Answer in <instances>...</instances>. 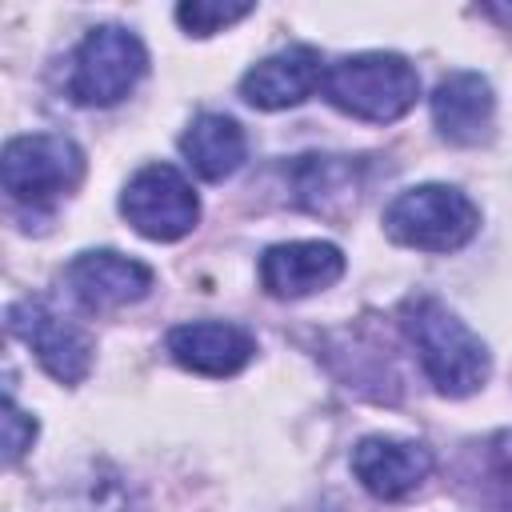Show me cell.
Wrapping results in <instances>:
<instances>
[{
  "mask_svg": "<svg viewBox=\"0 0 512 512\" xmlns=\"http://www.w3.org/2000/svg\"><path fill=\"white\" fill-rule=\"evenodd\" d=\"M432 120L448 144L476 148L492 140L496 96L480 72H448L432 92Z\"/></svg>",
  "mask_w": 512,
  "mask_h": 512,
  "instance_id": "12",
  "label": "cell"
},
{
  "mask_svg": "<svg viewBox=\"0 0 512 512\" xmlns=\"http://www.w3.org/2000/svg\"><path fill=\"white\" fill-rule=\"evenodd\" d=\"M244 16H252V4H232V0H192V4L176 8L180 28L192 36H212V32H220Z\"/></svg>",
  "mask_w": 512,
  "mask_h": 512,
  "instance_id": "16",
  "label": "cell"
},
{
  "mask_svg": "<svg viewBox=\"0 0 512 512\" xmlns=\"http://www.w3.org/2000/svg\"><path fill=\"white\" fill-rule=\"evenodd\" d=\"M344 276V252L328 240H292L272 244L260 256V284L276 300H300L320 288H332Z\"/></svg>",
  "mask_w": 512,
  "mask_h": 512,
  "instance_id": "9",
  "label": "cell"
},
{
  "mask_svg": "<svg viewBox=\"0 0 512 512\" xmlns=\"http://www.w3.org/2000/svg\"><path fill=\"white\" fill-rule=\"evenodd\" d=\"M320 88H324V100L344 116H356L368 124H392L416 104L420 76L396 52H356L328 64Z\"/></svg>",
  "mask_w": 512,
  "mask_h": 512,
  "instance_id": "2",
  "label": "cell"
},
{
  "mask_svg": "<svg viewBox=\"0 0 512 512\" xmlns=\"http://www.w3.org/2000/svg\"><path fill=\"white\" fill-rule=\"evenodd\" d=\"M144 72H148V52L140 36L120 24H100L80 40L72 56L68 96L84 108H108L124 100Z\"/></svg>",
  "mask_w": 512,
  "mask_h": 512,
  "instance_id": "4",
  "label": "cell"
},
{
  "mask_svg": "<svg viewBox=\"0 0 512 512\" xmlns=\"http://www.w3.org/2000/svg\"><path fill=\"white\" fill-rule=\"evenodd\" d=\"M164 344L180 368L200 372V376H236L256 352V340L244 328L224 324V320L176 324Z\"/></svg>",
  "mask_w": 512,
  "mask_h": 512,
  "instance_id": "13",
  "label": "cell"
},
{
  "mask_svg": "<svg viewBox=\"0 0 512 512\" xmlns=\"http://www.w3.org/2000/svg\"><path fill=\"white\" fill-rule=\"evenodd\" d=\"M400 328L412 340L424 376L444 396H472L488 380V348L484 340L436 296L416 292L400 304Z\"/></svg>",
  "mask_w": 512,
  "mask_h": 512,
  "instance_id": "1",
  "label": "cell"
},
{
  "mask_svg": "<svg viewBox=\"0 0 512 512\" xmlns=\"http://www.w3.org/2000/svg\"><path fill=\"white\" fill-rule=\"evenodd\" d=\"M288 180L292 200L324 220H344L360 200V160L352 156H296Z\"/></svg>",
  "mask_w": 512,
  "mask_h": 512,
  "instance_id": "14",
  "label": "cell"
},
{
  "mask_svg": "<svg viewBox=\"0 0 512 512\" xmlns=\"http://www.w3.org/2000/svg\"><path fill=\"white\" fill-rule=\"evenodd\" d=\"M64 280H68L72 296L80 300V308L112 312V308H124V304H136L140 296H148L152 268L124 252L100 248V252H80L64 268Z\"/></svg>",
  "mask_w": 512,
  "mask_h": 512,
  "instance_id": "8",
  "label": "cell"
},
{
  "mask_svg": "<svg viewBox=\"0 0 512 512\" xmlns=\"http://www.w3.org/2000/svg\"><path fill=\"white\" fill-rule=\"evenodd\" d=\"M120 212L140 236L172 244V240H180L196 228L200 200H196L192 184L172 164H148L124 184Z\"/></svg>",
  "mask_w": 512,
  "mask_h": 512,
  "instance_id": "6",
  "label": "cell"
},
{
  "mask_svg": "<svg viewBox=\"0 0 512 512\" xmlns=\"http://www.w3.org/2000/svg\"><path fill=\"white\" fill-rule=\"evenodd\" d=\"M0 180L16 204L44 208L56 196H68L84 180V152L60 132L12 136L4 144Z\"/></svg>",
  "mask_w": 512,
  "mask_h": 512,
  "instance_id": "5",
  "label": "cell"
},
{
  "mask_svg": "<svg viewBox=\"0 0 512 512\" xmlns=\"http://www.w3.org/2000/svg\"><path fill=\"white\" fill-rule=\"evenodd\" d=\"M36 440V420L24 416L12 400H4V464H16Z\"/></svg>",
  "mask_w": 512,
  "mask_h": 512,
  "instance_id": "17",
  "label": "cell"
},
{
  "mask_svg": "<svg viewBox=\"0 0 512 512\" xmlns=\"http://www.w3.org/2000/svg\"><path fill=\"white\" fill-rule=\"evenodd\" d=\"M324 84V60L312 44H292L260 64H252L240 80V96L252 104V108H264V112H280V108H292L300 100H308L316 88Z\"/></svg>",
  "mask_w": 512,
  "mask_h": 512,
  "instance_id": "11",
  "label": "cell"
},
{
  "mask_svg": "<svg viewBox=\"0 0 512 512\" xmlns=\"http://www.w3.org/2000/svg\"><path fill=\"white\" fill-rule=\"evenodd\" d=\"M180 152L188 156V164L196 168V176L204 180H224L232 176L240 164H244V152H248V140H244V128L224 116V112H200L188 132L180 136Z\"/></svg>",
  "mask_w": 512,
  "mask_h": 512,
  "instance_id": "15",
  "label": "cell"
},
{
  "mask_svg": "<svg viewBox=\"0 0 512 512\" xmlns=\"http://www.w3.org/2000/svg\"><path fill=\"white\" fill-rule=\"evenodd\" d=\"M8 332L16 340H24L36 352L40 368L60 384H80L92 368L88 332L76 320L48 308L44 300H36V296H24V300L8 304Z\"/></svg>",
  "mask_w": 512,
  "mask_h": 512,
  "instance_id": "7",
  "label": "cell"
},
{
  "mask_svg": "<svg viewBox=\"0 0 512 512\" xmlns=\"http://www.w3.org/2000/svg\"><path fill=\"white\" fill-rule=\"evenodd\" d=\"M352 472L376 500H404L432 472V452L416 440L364 436L352 448Z\"/></svg>",
  "mask_w": 512,
  "mask_h": 512,
  "instance_id": "10",
  "label": "cell"
},
{
  "mask_svg": "<svg viewBox=\"0 0 512 512\" xmlns=\"http://www.w3.org/2000/svg\"><path fill=\"white\" fill-rule=\"evenodd\" d=\"M476 224H480L476 204L448 184L408 188L384 208V232L396 244L420 252H456L476 236Z\"/></svg>",
  "mask_w": 512,
  "mask_h": 512,
  "instance_id": "3",
  "label": "cell"
}]
</instances>
